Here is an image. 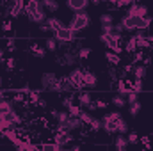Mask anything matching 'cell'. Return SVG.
<instances>
[{"label":"cell","instance_id":"obj_1","mask_svg":"<svg viewBox=\"0 0 153 151\" xmlns=\"http://www.w3.org/2000/svg\"><path fill=\"white\" fill-rule=\"evenodd\" d=\"M153 20L150 16H144V18H135V16H128V14H125L123 18H121V25H123V29L125 30H146L148 27H150V23H152Z\"/></svg>","mask_w":153,"mask_h":151},{"label":"cell","instance_id":"obj_2","mask_svg":"<svg viewBox=\"0 0 153 151\" xmlns=\"http://www.w3.org/2000/svg\"><path fill=\"white\" fill-rule=\"evenodd\" d=\"M25 13L29 14V20L30 21H34V23H41V25H45V21H46V13H45V9L41 7V2H36V0H32V2H29L27 5H25Z\"/></svg>","mask_w":153,"mask_h":151},{"label":"cell","instance_id":"obj_3","mask_svg":"<svg viewBox=\"0 0 153 151\" xmlns=\"http://www.w3.org/2000/svg\"><path fill=\"white\" fill-rule=\"evenodd\" d=\"M89 23H91V16H89L85 11H80V13H75V14H73L71 21H70V29H71L73 32H80V30L87 29Z\"/></svg>","mask_w":153,"mask_h":151},{"label":"cell","instance_id":"obj_4","mask_svg":"<svg viewBox=\"0 0 153 151\" xmlns=\"http://www.w3.org/2000/svg\"><path fill=\"white\" fill-rule=\"evenodd\" d=\"M53 38L57 39V43H61V44H70V43H73L75 41V32L70 29V27H61L55 34H53Z\"/></svg>","mask_w":153,"mask_h":151},{"label":"cell","instance_id":"obj_5","mask_svg":"<svg viewBox=\"0 0 153 151\" xmlns=\"http://www.w3.org/2000/svg\"><path fill=\"white\" fill-rule=\"evenodd\" d=\"M68 80H70V84L73 85V89H82V87H84V70L75 68L73 71H70Z\"/></svg>","mask_w":153,"mask_h":151},{"label":"cell","instance_id":"obj_6","mask_svg":"<svg viewBox=\"0 0 153 151\" xmlns=\"http://www.w3.org/2000/svg\"><path fill=\"white\" fill-rule=\"evenodd\" d=\"M128 16H135V18H144V16H148V7L146 5H143V4H132L130 7H128V13H126Z\"/></svg>","mask_w":153,"mask_h":151},{"label":"cell","instance_id":"obj_7","mask_svg":"<svg viewBox=\"0 0 153 151\" xmlns=\"http://www.w3.org/2000/svg\"><path fill=\"white\" fill-rule=\"evenodd\" d=\"M76 53H73L71 50H68V52H64L61 57H57V64H61V66H75L76 64Z\"/></svg>","mask_w":153,"mask_h":151},{"label":"cell","instance_id":"obj_8","mask_svg":"<svg viewBox=\"0 0 153 151\" xmlns=\"http://www.w3.org/2000/svg\"><path fill=\"white\" fill-rule=\"evenodd\" d=\"M57 82H59V76L55 75V73H48V71H46L45 75L41 76V85H43L45 91H50Z\"/></svg>","mask_w":153,"mask_h":151},{"label":"cell","instance_id":"obj_9","mask_svg":"<svg viewBox=\"0 0 153 151\" xmlns=\"http://www.w3.org/2000/svg\"><path fill=\"white\" fill-rule=\"evenodd\" d=\"M7 9H9V14L11 18H18L22 14V11L25 9V4L22 0H14V2H9L7 4Z\"/></svg>","mask_w":153,"mask_h":151},{"label":"cell","instance_id":"obj_10","mask_svg":"<svg viewBox=\"0 0 153 151\" xmlns=\"http://www.w3.org/2000/svg\"><path fill=\"white\" fill-rule=\"evenodd\" d=\"M73 141V137H71V133H55V137H53V144H57L59 148H64L66 144H70Z\"/></svg>","mask_w":153,"mask_h":151},{"label":"cell","instance_id":"obj_11","mask_svg":"<svg viewBox=\"0 0 153 151\" xmlns=\"http://www.w3.org/2000/svg\"><path fill=\"white\" fill-rule=\"evenodd\" d=\"M45 25L48 27V30H50V32H53V34H55V32L62 27V21H61L59 18H55V16H48V18H46V21H45Z\"/></svg>","mask_w":153,"mask_h":151},{"label":"cell","instance_id":"obj_12","mask_svg":"<svg viewBox=\"0 0 153 151\" xmlns=\"http://www.w3.org/2000/svg\"><path fill=\"white\" fill-rule=\"evenodd\" d=\"M96 84H98V76L94 75L93 71H89V70H85L84 71V87H96Z\"/></svg>","mask_w":153,"mask_h":151},{"label":"cell","instance_id":"obj_13","mask_svg":"<svg viewBox=\"0 0 153 151\" xmlns=\"http://www.w3.org/2000/svg\"><path fill=\"white\" fill-rule=\"evenodd\" d=\"M66 5L70 9H73L75 13H80V11H85V7L89 5V2H85V0H68Z\"/></svg>","mask_w":153,"mask_h":151},{"label":"cell","instance_id":"obj_14","mask_svg":"<svg viewBox=\"0 0 153 151\" xmlns=\"http://www.w3.org/2000/svg\"><path fill=\"white\" fill-rule=\"evenodd\" d=\"M50 115H52L53 119H57L59 124H62V123H66V121L70 119V112H66V110H55V109H52V110H50Z\"/></svg>","mask_w":153,"mask_h":151},{"label":"cell","instance_id":"obj_15","mask_svg":"<svg viewBox=\"0 0 153 151\" xmlns=\"http://www.w3.org/2000/svg\"><path fill=\"white\" fill-rule=\"evenodd\" d=\"M132 73H134V78H135V80H143L144 76L148 75V68H146L144 64H135V66L132 68Z\"/></svg>","mask_w":153,"mask_h":151},{"label":"cell","instance_id":"obj_16","mask_svg":"<svg viewBox=\"0 0 153 151\" xmlns=\"http://www.w3.org/2000/svg\"><path fill=\"white\" fill-rule=\"evenodd\" d=\"M78 103H80V107H89L91 103H93V98H91V93H87V91H82L80 94H78Z\"/></svg>","mask_w":153,"mask_h":151},{"label":"cell","instance_id":"obj_17","mask_svg":"<svg viewBox=\"0 0 153 151\" xmlns=\"http://www.w3.org/2000/svg\"><path fill=\"white\" fill-rule=\"evenodd\" d=\"M41 7L45 9V13H46V11H48V13H57V11H59V4L53 2V0H43V2H41Z\"/></svg>","mask_w":153,"mask_h":151},{"label":"cell","instance_id":"obj_18","mask_svg":"<svg viewBox=\"0 0 153 151\" xmlns=\"http://www.w3.org/2000/svg\"><path fill=\"white\" fill-rule=\"evenodd\" d=\"M114 146H116V151H126V146H128V139L123 137V135H117L114 141Z\"/></svg>","mask_w":153,"mask_h":151},{"label":"cell","instance_id":"obj_19","mask_svg":"<svg viewBox=\"0 0 153 151\" xmlns=\"http://www.w3.org/2000/svg\"><path fill=\"white\" fill-rule=\"evenodd\" d=\"M117 93H119V96L126 98V96L132 93V89H130V87H128V85H126L123 80H119V82H117Z\"/></svg>","mask_w":153,"mask_h":151},{"label":"cell","instance_id":"obj_20","mask_svg":"<svg viewBox=\"0 0 153 151\" xmlns=\"http://www.w3.org/2000/svg\"><path fill=\"white\" fill-rule=\"evenodd\" d=\"M11 110H14V103L11 101V100H2L0 101V112H4V114H7V112H11Z\"/></svg>","mask_w":153,"mask_h":151},{"label":"cell","instance_id":"obj_21","mask_svg":"<svg viewBox=\"0 0 153 151\" xmlns=\"http://www.w3.org/2000/svg\"><path fill=\"white\" fill-rule=\"evenodd\" d=\"M116 132H119V133H126L128 132V124H126V121L123 117H119L116 121Z\"/></svg>","mask_w":153,"mask_h":151},{"label":"cell","instance_id":"obj_22","mask_svg":"<svg viewBox=\"0 0 153 151\" xmlns=\"http://www.w3.org/2000/svg\"><path fill=\"white\" fill-rule=\"evenodd\" d=\"M112 14L111 13H103V14H100V23H102V27L103 25H112Z\"/></svg>","mask_w":153,"mask_h":151},{"label":"cell","instance_id":"obj_23","mask_svg":"<svg viewBox=\"0 0 153 151\" xmlns=\"http://www.w3.org/2000/svg\"><path fill=\"white\" fill-rule=\"evenodd\" d=\"M105 59H107L111 64H119V62H121V57H119L117 53H114V52H107V53H105Z\"/></svg>","mask_w":153,"mask_h":151},{"label":"cell","instance_id":"obj_24","mask_svg":"<svg viewBox=\"0 0 153 151\" xmlns=\"http://www.w3.org/2000/svg\"><path fill=\"white\" fill-rule=\"evenodd\" d=\"M125 50L128 52V53H134V52H137V43H135V39H128L126 41V46H125Z\"/></svg>","mask_w":153,"mask_h":151},{"label":"cell","instance_id":"obj_25","mask_svg":"<svg viewBox=\"0 0 153 151\" xmlns=\"http://www.w3.org/2000/svg\"><path fill=\"white\" fill-rule=\"evenodd\" d=\"M45 46H46L48 52H53V50L57 48V39L55 38H48L46 41H45Z\"/></svg>","mask_w":153,"mask_h":151},{"label":"cell","instance_id":"obj_26","mask_svg":"<svg viewBox=\"0 0 153 151\" xmlns=\"http://www.w3.org/2000/svg\"><path fill=\"white\" fill-rule=\"evenodd\" d=\"M112 103H114L116 107H119V109H121V107H125V105H126V98H123V96H119V94H117V96L112 98Z\"/></svg>","mask_w":153,"mask_h":151},{"label":"cell","instance_id":"obj_27","mask_svg":"<svg viewBox=\"0 0 153 151\" xmlns=\"http://www.w3.org/2000/svg\"><path fill=\"white\" fill-rule=\"evenodd\" d=\"M130 89H132L134 93H137V94H139V93H143V89H144V85H143V80H135V82L132 84V87H130Z\"/></svg>","mask_w":153,"mask_h":151},{"label":"cell","instance_id":"obj_28","mask_svg":"<svg viewBox=\"0 0 153 151\" xmlns=\"http://www.w3.org/2000/svg\"><path fill=\"white\" fill-rule=\"evenodd\" d=\"M30 52L36 55V57H45V48H41V46H38V44H34V46H30Z\"/></svg>","mask_w":153,"mask_h":151},{"label":"cell","instance_id":"obj_29","mask_svg":"<svg viewBox=\"0 0 153 151\" xmlns=\"http://www.w3.org/2000/svg\"><path fill=\"white\" fill-rule=\"evenodd\" d=\"M139 112H141V103H139V101L132 103V105H130V115H132V117H135Z\"/></svg>","mask_w":153,"mask_h":151},{"label":"cell","instance_id":"obj_30","mask_svg":"<svg viewBox=\"0 0 153 151\" xmlns=\"http://www.w3.org/2000/svg\"><path fill=\"white\" fill-rule=\"evenodd\" d=\"M61 101H62V107H64V109H68V110H70V109H71V107L75 105V103H73V98H71V96H64V98H62Z\"/></svg>","mask_w":153,"mask_h":151},{"label":"cell","instance_id":"obj_31","mask_svg":"<svg viewBox=\"0 0 153 151\" xmlns=\"http://www.w3.org/2000/svg\"><path fill=\"white\" fill-rule=\"evenodd\" d=\"M89 53H91V50H89V48H84V46H82V48H80V50L76 52V57H78V59H87V57H89Z\"/></svg>","mask_w":153,"mask_h":151},{"label":"cell","instance_id":"obj_32","mask_svg":"<svg viewBox=\"0 0 153 151\" xmlns=\"http://www.w3.org/2000/svg\"><path fill=\"white\" fill-rule=\"evenodd\" d=\"M135 101H139V94L132 91V93L126 96V103H128V105H132V103H135Z\"/></svg>","mask_w":153,"mask_h":151},{"label":"cell","instance_id":"obj_33","mask_svg":"<svg viewBox=\"0 0 153 151\" xmlns=\"http://www.w3.org/2000/svg\"><path fill=\"white\" fill-rule=\"evenodd\" d=\"M137 142H139V135L134 133V132L128 133V144H137Z\"/></svg>","mask_w":153,"mask_h":151},{"label":"cell","instance_id":"obj_34","mask_svg":"<svg viewBox=\"0 0 153 151\" xmlns=\"http://www.w3.org/2000/svg\"><path fill=\"white\" fill-rule=\"evenodd\" d=\"M14 64H16L14 59H7V61H5V70H7V71H13V70H14Z\"/></svg>","mask_w":153,"mask_h":151},{"label":"cell","instance_id":"obj_35","mask_svg":"<svg viewBox=\"0 0 153 151\" xmlns=\"http://www.w3.org/2000/svg\"><path fill=\"white\" fill-rule=\"evenodd\" d=\"M94 103H96V109H105L107 107V101H103V100H96Z\"/></svg>","mask_w":153,"mask_h":151},{"label":"cell","instance_id":"obj_36","mask_svg":"<svg viewBox=\"0 0 153 151\" xmlns=\"http://www.w3.org/2000/svg\"><path fill=\"white\" fill-rule=\"evenodd\" d=\"M7 48H9V50H14V48H16V46H14V39H9V41H7Z\"/></svg>","mask_w":153,"mask_h":151},{"label":"cell","instance_id":"obj_37","mask_svg":"<svg viewBox=\"0 0 153 151\" xmlns=\"http://www.w3.org/2000/svg\"><path fill=\"white\" fill-rule=\"evenodd\" d=\"M2 27H4V30H11V21H5L4 20V25Z\"/></svg>","mask_w":153,"mask_h":151},{"label":"cell","instance_id":"obj_38","mask_svg":"<svg viewBox=\"0 0 153 151\" xmlns=\"http://www.w3.org/2000/svg\"><path fill=\"white\" fill-rule=\"evenodd\" d=\"M146 41L152 44V43H153V34H146Z\"/></svg>","mask_w":153,"mask_h":151},{"label":"cell","instance_id":"obj_39","mask_svg":"<svg viewBox=\"0 0 153 151\" xmlns=\"http://www.w3.org/2000/svg\"><path fill=\"white\" fill-rule=\"evenodd\" d=\"M68 151H80V146H78V144H75V146H71Z\"/></svg>","mask_w":153,"mask_h":151},{"label":"cell","instance_id":"obj_40","mask_svg":"<svg viewBox=\"0 0 153 151\" xmlns=\"http://www.w3.org/2000/svg\"><path fill=\"white\" fill-rule=\"evenodd\" d=\"M0 62H4V53H2V50H0Z\"/></svg>","mask_w":153,"mask_h":151},{"label":"cell","instance_id":"obj_41","mask_svg":"<svg viewBox=\"0 0 153 151\" xmlns=\"http://www.w3.org/2000/svg\"><path fill=\"white\" fill-rule=\"evenodd\" d=\"M0 139H4V132H0Z\"/></svg>","mask_w":153,"mask_h":151}]
</instances>
